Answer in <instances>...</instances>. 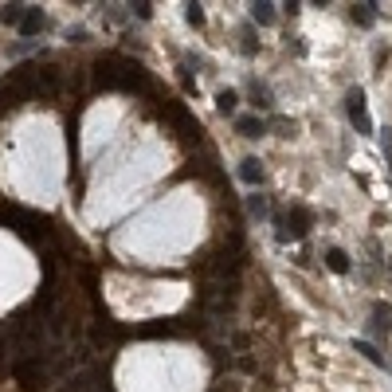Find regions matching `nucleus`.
<instances>
[{
  "label": "nucleus",
  "instance_id": "obj_1",
  "mask_svg": "<svg viewBox=\"0 0 392 392\" xmlns=\"http://www.w3.org/2000/svg\"><path fill=\"white\" fill-rule=\"evenodd\" d=\"M0 220L12 224L20 235H28V239H48V235H51V220L31 216V212H20V208H0Z\"/></svg>",
  "mask_w": 392,
  "mask_h": 392
},
{
  "label": "nucleus",
  "instance_id": "obj_2",
  "mask_svg": "<svg viewBox=\"0 0 392 392\" xmlns=\"http://www.w3.org/2000/svg\"><path fill=\"white\" fill-rule=\"evenodd\" d=\"M16 381L24 388H39V384L48 381V365L39 361V357H20L16 361Z\"/></svg>",
  "mask_w": 392,
  "mask_h": 392
},
{
  "label": "nucleus",
  "instance_id": "obj_3",
  "mask_svg": "<svg viewBox=\"0 0 392 392\" xmlns=\"http://www.w3.org/2000/svg\"><path fill=\"white\" fill-rule=\"evenodd\" d=\"M310 224H314V216L306 212V208H290L286 220L279 224V239H302V235L310 232Z\"/></svg>",
  "mask_w": 392,
  "mask_h": 392
},
{
  "label": "nucleus",
  "instance_id": "obj_4",
  "mask_svg": "<svg viewBox=\"0 0 392 392\" xmlns=\"http://www.w3.org/2000/svg\"><path fill=\"white\" fill-rule=\"evenodd\" d=\"M345 110H349L353 126L361 130V134H369L372 122H369V110H365V90H361V87H353L349 94H345Z\"/></svg>",
  "mask_w": 392,
  "mask_h": 392
},
{
  "label": "nucleus",
  "instance_id": "obj_5",
  "mask_svg": "<svg viewBox=\"0 0 392 392\" xmlns=\"http://www.w3.org/2000/svg\"><path fill=\"white\" fill-rule=\"evenodd\" d=\"M59 87H63V67H55V63L36 67V94H55Z\"/></svg>",
  "mask_w": 392,
  "mask_h": 392
},
{
  "label": "nucleus",
  "instance_id": "obj_6",
  "mask_svg": "<svg viewBox=\"0 0 392 392\" xmlns=\"http://www.w3.org/2000/svg\"><path fill=\"white\" fill-rule=\"evenodd\" d=\"M43 28H48V16H43L39 8H28V12H24V20H20V31H24V36H39Z\"/></svg>",
  "mask_w": 392,
  "mask_h": 392
},
{
  "label": "nucleus",
  "instance_id": "obj_7",
  "mask_svg": "<svg viewBox=\"0 0 392 392\" xmlns=\"http://www.w3.org/2000/svg\"><path fill=\"white\" fill-rule=\"evenodd\" d=\"M239 176H244L247 185H259V181H263V161H259V157H244V161H239Z\"/></svg>",
  "mask_w": 392,
  "mask_h": 392
},
{
  "label": "nucleus",
  "instance_id": "obj_8",
  "mask_svg": "<svg viewBox=\"0 0 392 392\" xmlns=\"http://www.w3.org/2000/svg\"><path fill=\"white\" fill-rule=\"evenodd\" d=\"M235 130H239L244 137H263L267 134V122H263V118H239Z\"/></svg>",
  "mask_w": 392,
  "mask_h": 392
},
{
  "label": "nucleus",
  "instance_id": "obj_9",
  "mask_svg": "<svg viewBox=\"0 0 392 392\" xmlns=\"http://www.w3.org/2000/svg\"><path fill=\"white\" fill-rule=\"evenodd\" d=\"M326 267H330L333 274H345L349 271V255H345L342 247H330V251H326Z\"/></svg>",
  "mask_w": 392,
  "mask_h": 392
},
{
  "label": "nucleus",
  "instance_id": "obj_10",
  "mask_svg": "<svg viewBox=\"0 0 392 392\" xmlns=\"http://www.w3.org/2000/svg\"><path fill=\"white\" fill-rule=\"evenodd\" d=\"M235 102H239V94H235V90H220V94H216V106H220V114H232Z\"/></svg>",
  "mask_w": 392,
  "mask_h": 392
},
{
  "label": "nucleus",
  "instance_id": "obj_11",
  "mask_svg": "<svg viewBox=\"0 0 392 392\" xmlns=\"http://www.w3.org/2000/svg\"><path fill=\"white\" fill-rule=\"evenodd\" d=\"M353 349L365 353V357H369L372 365H381V369H384V353H377V345H369V342H353Z\"/></svg>",
  "mask_w": 392,
  "mask_h": 392
},
{
  "label": "nucleus",
  "instance_id": "obj_12",
  "mask_svg": "<svg viewBox=\"0 0 392 392\" xmlns=\"http://www.w3.org/2000/svg\"><path fill=\"white\" fill-rule=\"evenodd\" d=\"M251 20H255V24H263V28H267V24H274L271 4H251Z\"/></svg>",
  "mask_w": 392,
  "mask_h": 392
},
{
  "label": "nucleus",
  "instance_id": "obj_13",
  "mask_svg": "<svg viewBox=\"0 0 392 392\" xmlns=\"http://www.w3.org/2000/svg\"><path fill=\"white\" fill-rule=\"evenodd\" d=\"M24 12H28L24 4H8V8L0 12V20H4V24H16V28H20V20H24Z\"/></svg>",
  "mask_w": 392,
  "mask_h": 392
},
{
  "label": "nucleus",
  "instance_id": "obj_14",
  "mask_svg": "<svg viewBox=\"0 0 392 392\" xmlns=\"http://www.w3.org/2000/svg\"><path fill=\"white\" fill-rule=\"evenodd\" d=\"M353 20L369 28V24H372V4H357V8H353Z\"/></svg>",
  "mask_w": 392,
  "mask_h": 392
},
{
  "label": "nucleus",
  "instance_id": "obj_15",
  "mask_svg": "<svg viewBox=\"0 0 392 392\" xmlns=\"http://www.w3.org/2000/svg\"><path fill=\"white\" fill-rule=\"evenodd\" d=\"M188 24H192V28H200V24H204V12H200V4H188Z\"/></svg>",
  "mask_w": 392,
  "mask_h": 392
},
{
  "label": "nucleus",
  "instance_id": "obj_16",
  "mask_svg": "<svg viewBox=\"0 0 392 392\" xmlns=\"http://www.w3.org/2000/svg\"><path fill=\"white\" fill-rule=\"evenodd\" d=\"M251 212L255 216H267V200H263V196H251Z\"/></svg>",
  "mask_w": 392,
  "mask_h": 392
},
{
  "label": "nucleus",
  "instance_id": "obj_17",
  "mask_svg": "<svg viewBox=\"0 0 392 392\" xmlns=\"http://www.w3.org/2000/svg\"><path fill=\"white\" fill-rule=\"evenodd\" d=\"M134 8H137V16H141V20L153 16V4H134Z\"/></svg>",
  "mask_w": 392,
  "mask_h": 392
},
{
  "label": "nucleus",
  "instance_id": "obj_18",
  "mask_svg": "<svg viewBox=\"0 0 392 392\" xmlns=\"http://www.w3.org/2000/svg\"><path fill=\"white\" fill-rule=\"evenodd\" d=\"M388 271H392V263H388Z\"/></svg>",
  "mask_w": 392,
  "mask_h": 392
}]
</instances>
